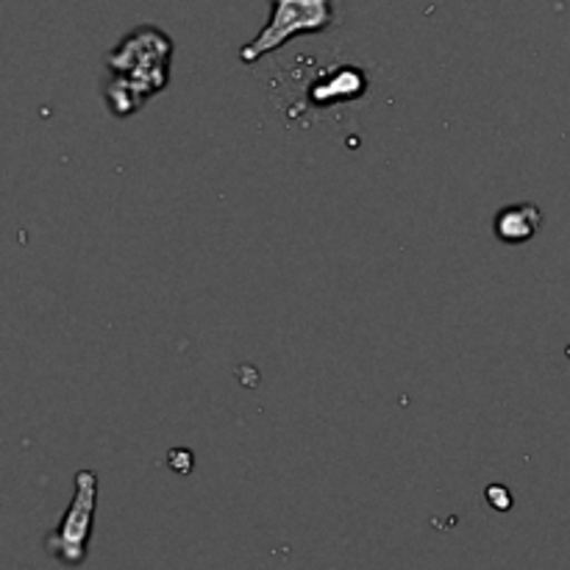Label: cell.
Wrapping results in <instances>:
<instances>
[{
	"label": "cell",
	"mask_w": 570,
	"mask_h": 570,
	"mask_svg": "<svg viewBox=\"0 0 570 570\" xmlns=\"http://www.w3.org/2000/svg\"><path fill=\"white\" fill-rule=\"evenodd\" d=\"M173 39L156 26H139L120 39L111 53H106L109 81L106 104L117 117H128L145 106V100L170 83Z\"/></svg>",
	"instance_id": "cell-1"
},
{
	"label": "cell",
	"mask_w": 570,
	"mask_h": 570,
	"mask_svg": "<svg viewBox=\"0 0 570 570\" xmlns=\"http://www.w3.org/2000/svg\"><path fill=\"white\" fill-rule=\"evenodd\" d=\"M337 22L334 0H271V20L248 45L239 48L245 65H256L267 53H276L295 37L323 33Z\"/></svg>",
	"instance_id": "cell-2"
},
{
	"label": "cell",
	"mask_w": 570,
	"mask_h": 570,
	"mask_svg": "<svg viewBox=\"0 0 570 570\" xmlns=\"http://www.w3.org/2000/svg\"><path fill=\"white\" fill-rule=\"evenodd\" d=\"M95 510H98V473L83 468L76 473L70 507L61 515L59 527L45 538V551L67 568L87 562L89 540H92Z\"/></svg>",
	"instance_id": "cell-3"
},
{
	"label": "cell",
	"mask_w": 570,
	"mask_h": 570,
	"mask_svg": "<svg viewBox=\"0 0 570 570\" xmlns=\"http://www.w3.org/2000/svg\"><path fill=\"white\" fill-rule=\"evenodd\" d=\"M367 92V76L362 67L356 65H340L328 67L321 78L309 87V100L317 109H326L334 104H348V100H360Z\"/></svg>",
	"instance_id": "cell-4"
},
{
	"label": "cell",
	"mask_w": 570,
	"mask_h": 570,
	"mask_svg": "<svg viewBox=\"0 0 570 570\" xmlns=\"http://www.w3.org/2000/svg\"><path fill=\"white\" fill-rule=\"evenodd\" d=\"M543 228V212L538 204H521L504 206L493 220V234L507 245H523Z\"/></svg>",
	"instance_id": "cell-5"
},
{
	"label": "cell",
	"mask_w": 570,
	"mask_h": 570,
	"mask_svg": "<svg viewBox=\"0 0 570 570\" xmlns=\"http://www.w3.org/2000/svg\"><path fill=\"white\" fill-rule=\"evenodd\" d=\"M484 499H488V504L493 507L495 512H510L512 507H515V499H512V493L504 484H490V488L484 490Z\"/></svg>",
	"instance_id": "cell-6"
},
{
	"label": "cell",
	"mask_w": 570,
	"mask_h": 570,
	"mask_svg": "<svg viewBox=\"0 0 570 570\" xmlns=\"http://www.w3.org/2000/svg\"><path fill=\"white\" fill-rule=\"evenodd\" d=\"M167 460H170V468L176 473H189V471H193V454H189V451H184V449L176 451V449H173Z\"/></svg>",
	"instance_id": "cell-7"
}]
</instances>
